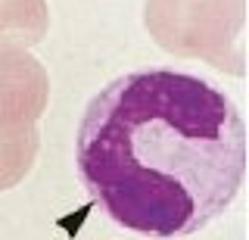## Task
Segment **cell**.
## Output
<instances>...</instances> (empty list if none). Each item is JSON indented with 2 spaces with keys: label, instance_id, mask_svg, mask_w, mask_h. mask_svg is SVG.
Listing matches in <instances>:
<instances>
[{
  "label": "cell",
  "instance_id": "1",
  "mask_svg": "<svg viewBox=\"0 0 249 240\" xmlns=\"http://www.w3.org/2000/svg\"><path fill=\"white\" fill-rule=\"evenodd\" d=\"M75 166L115 224L162 240L187 237L243 187L246 125L237 103L199 75L128 72L88 103Z\"/></svg>",
  "mask_w": 249,
  "mask_h": 240
},
{
  "label": "cell",
  "instance_id": "2",
  "mask_svg": "<svg viewBox=\"0 0 249 240\" xmlns=\"http://www.w3.org/2000/svg\"><path fill=\"white\" fill-rule=\"evenodd\" d=\"M243 0H150L146 32L175 56L206 59L228 75L246 72Z\"/></svg>",
  "mask_w": 249,
  "mask_h": 240
},
{
  "label": "cell",
  "instance_id": "3",
  "mask_svg": "<svg viewBox=\"0 0 249 240\" xmlns=\"http://www.w3.org/2000/svg\"><path fill=\"white\" fill-rule=\"evenodd\" d=\"M50 100V78L25 47H0V190L22 181L41 150L37 122Z\"/></svg>",
  "mask_w": 249,
  "mask_h": 240
},
{
  "label": "cell",
  "instance_id": "4",
  "mask_svg": "<svg viewBox=\"0 0 249 240\" xmlns=\"http://www.w3.org/2000/svg\"><path fill=\"white\" fill-rule=\"evenodd\" d=\"M47 25L44 0H0V47H35L44 41Z\"/></svg>",
  "mask_w": 249,
  "mask_h": 240
}]
</instances>
